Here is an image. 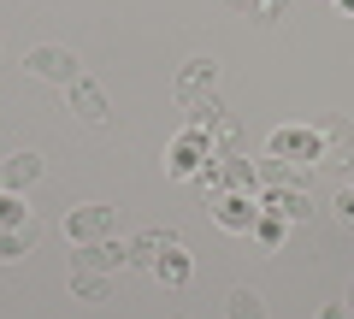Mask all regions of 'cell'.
I'll use <instances>...</instances> for the list:
<instances>
[{"label":"cell","mask_w":354,"mask_h":319,"mask_svg":"<svg viewBox=\"0 0 354 319\" xmlns=\"http://www.w3.org/2000/svg\"><path fill=\"white\" fill-rule=\"evenodd\" d=\"M213 160H218L213 136H207V130H195V125H183L171 142H165V178H177V183H195Z\"/></svg>","instance_id":"6da1fadb"},{"label":"cell","mask_w":354,"mask_h":319,"mask_svg":"<svg viewBox=\"0 0 354 319\" xmlns=\"http://www.w3.org/2000/svg\"><path fill=\"white\" fill-rule=\"evenodd\" d=\"M266 154L272 160H290V166H325V136H319V125H272V136H266Z\"/></svg>","instance_id":"7a4b0ae2"},{"label":"cell","mask_w":354,"mask_h":319,"mask_svg":"<svg viewBox=\"0 0 354 319\" xmlns=\"http://www.w3.org/2000/svg\"><path fill=\"white\" fill-rule=\"evenodd\" d=\"M207 207H213V225L230 230V237H254V225H260V195L218 190V195H207Z\"/></svg>","instance_id":"3957f363"},{"label":"cell","mask_w":354,"mask_h":319,"mask_svg":"<svg viewBox=\"0 0 354 319\" xmlns=\"http://www.w3.org/2000/svg\"><path fill=\"white\" fill-rule=\"evenodd\" d=\"M65 243L71 248H88V243H101V237H113V207L106 201H77L65 207Z\"/></svg>","instance_id":"277c9868"},{"label":"cell","mask_w":354,"mask_h":319,"mask_svg":"<svg viewBox=\"0 0 354 319\" xmlns=\"http://www.w3.org/2000/svg\"><path fill=\"white\" fill-rule=\"evenodd\" d=\"M24 71L30 77H41V83H53V89H71L77 77V60H71V48H53V42H36V48H24Z\"/></svg>","instance_id":"5b68a950"},{"label":"cell","mask_w":354,"mask_h":319,"mask_svg":"<svg viewBox=\"0 0 354 319\" xmlns=\"http://www.w3.org/2000/svg\"><path fill=\"white\" fill-rule=\"evenodd\" d=\"M65 107H71V118L77 125H88V130H106L113 125V113H106V95L88 83V77H77L71 89H65Z\"/></svg>","instance_id":"8992f818"},{"label":"cell","mask_w":354,"mask_h":319,"mask_svg":"<svg viewBox=\"0 0 354 319\" xmlns=\"http://www.w3.org/2000/svg\"><path fill=\"white\" fill-rule=\"evenodd\" d=\"M71 266H88V272H124L130 266V243H118V237H101V243H88V248H77L71 255Z\"/></svg>","instance_id":"52a82bcc"},{"label":"cell","mask_w":354,"mask_h":319,"mask_svg":"<svg viewBox=\"0 0 354 319\" xmlns=\"http://www.w3.org/2000/svg\"><path fill=\"white\" fill-rule=\"evenodd\" d=\"M260 207L278 213L283 225H307V219H313V195L307 190H260Z\"/></svg>","instance_id":"ba28073f"},{"label":"cell","mask_w":354,"mask_h":319,"mask_svg":"<svg viewBox=\"0 0 354 319\" xmlns=\"http://www.w3.org/2000/svg\"><path fill=\"white\" fill-rule=\"evenodd\" d=\"M36 178H41V154L36 148H18V154L0 160V190H18V195H24Z\"/></svg>","instance_id":"9c48e42d"},{"label":"cell","mask_w":354,"mask_h":319,"mask_svg":"<svg viewBox=\"0 0 354 319\" xmlns=\"http://www.w3.org/2000/svg\"><path fill=\"white\" fill-rule=\"evenodd\" d=\"M213 83H218V65H213V60H189L183 71H177V107L213 95Z\"/></svg>","instance_id":"30bf717a"},{"label":"cell","mask_w":354,"mask_h":319,"mask_svg":"<svg viewBox=\"0 0 354 319\" xmlns=\"http://www.w3.org/2000/svg\"><path fill=\"white\" fill-rule=\"evenodd\" d=\"M254 172H260V190H307L313 183V172L307 166H290V160H254Z\"/></svg>","instance_id":"8fae6325"},{"label":"cell","mask_w":354,"mask_h":319,"mask_svg":"<svg viewBox=\"0 0 354 319\" xmlns=\"http://www.w3.org/2000/svg\"><path fill=\"white\" fill-rule=\"evenodd\" d=\"M213 178H218V190H242V195H260V172H254V160H242V154H218Z\"/></svg>","instance_id":"7c38bea8"},{"label":"cell","mask_w":354,"mask_h":319,"mask_svg":"<svg viewBox=\"0 0 354 319\" xmlns=\"http://www.w3.org/2000/svg\"><path fill=\"white\" fill-rule=\"evenodd\" d=\"M319 136H325V160L330 166H354V125L348 118H319Z\"/></svg>","instance_id":"4fadbf2b"},{"label":"cell","mask_w":354,"mask_h":319,"mask_svg":"<svg viewBox=\"0 0 354 319\" xmlns=\"http://www.w3.org/2000/svg\"><path fill=\"white\" fill-rule=\"evenodd\" d=\"M153 278H160L165 290H183V284L195 278V260L183 255V243H171V248H165L160 260H153Z\"/></svg>","instance_id":"5bb4252c"},{"label":"cell","mask_w":354,"mask_h":319,"mask_svg":"<svg viewBox=\"0 0 354 319\" xmlns=\"http://www.w3.org/2000/svg\"><path fill=\"white\" fill-rule=\"evenodd\" d=\"M171 243H177V230H142V237H130V266H148L153 272V260H160Z\"/></svg>","instance_id":"9a60e30c"},{"label":"cell","mask_w":354,"mask_h":319,"mask_svg":"<svg viewBox=\"0 0 354 319\" xmlns=\"http://www.w3.org/2000/svg\"><path fill=\"white\" fill-rule=\"evenodd\" d=\"M106 290H113V278H106V272L71 266V295H77V302H106Z\"/></svg>","instance_id":"2e32d148"},{"label":"cell","mask_w":354,"mask_h":319,"mask_svg":"<svg viewBox=\"0 0 354 319\" xmlns=\"http://www.w3.org/2000/svg\"><path fill=\"white\" fill-rule=\"evenodd\" d=\"M30 248H36V225H24V230H0V260H6V266H18Z\"/></svg>","instance_id":"e0dca14e"},{"label":"cell","mask_w":354,"mask_h":319,"mask_svg":"<svg viewBox=\"0 0 354 319\" xmlns=\"http://www.w3.org/2000/svg\"><path fill=\"white\" fill-rule=\"evenodd\" d=\"M290 230H295V225H283L278 213H266V207H260V225H254V243H260L266 255H272V248H283V237H290Z\"/></svg>","instance_id":"ac0fdd59"},{"label":"cell","mask_w":354,"mask_h":319,"mask_svg":"<svg viewBox=\"0 0 354 319\" xmlns=\"http://www.w3.org/2000/svg\"><path fill=\"white\" fill-rule=\"evenodd\" d=\"M30 225V201L18 190H0V230H24Z\"/></svg>","instance_id":"d6986e66"},{"label":"cell","mask_w":354,"mask_h":319,"mask_svg":"<svg viewBox=\"0 0 354 319\" xmlns=\"http://www.w3.org/2000/svg\"><path fill=\"white\" fill-rule=\"evenodd\" d=\"M225 319H266V302L254 290H230L225 295Z\"/></svg>","instance_id":"ffe728a7"},{"label":"cell","mask_w":354,"mask_h":319,"mask_svg":"<svg viewBox=\"0 0 354 319\" xmlns=\"http://www.w3.org/2000/svg\"><path fill=\"white\" fill-rule=\"evenodd\" d=\"M283 6H290V0H248L242 12H248L254 24H272V18H283Z\"/></svg>","instance_id":"44dd1931"},{"label":"cell","mask_w":354,"mask_h":319,"mask_svg":"<svg viewBox=\"0 0 354 319\" xmlns=\"http://www.w3.org/2000/svg\"><path fill=\"white\" fill-rule=\"evenodd\" d=\"M337 219H348V225H354V183H342V190H337Z\"/></svg>","instance_id":"7402d4cb"},{"label":"cell","mask_w":354,"mask_h":319,"mask_svg":"<svg viewBox=\"0 0 354 319\" xmlns=\"http://www.w3.org/2000/svg\"><path fill=\"white\" fill-rule=\"evenodd\" d=\"M319 319H354V307H348V302H330V307H325Z\"/></svg>","instance_id":"603a6c76"},{"label":"cell","mask_w":354,"mask_h":319,"mask_svg":"<svg viewBox=\"0 0 354 319\" xmlns=\"http://www.w3.org/2000/svg\"><path fill=\"white\" fill-rule=\"evenodd\" d=\"M337 12H348V18H354V0H337Z\"/></svg>","instance_id":"cb8c5ba5"},{"label":"cell","mask_w":354,"mask_h":319,"mask_svg":"<svg viewBox=\"0 0 354 319\" xmlns=\"http://www.w3.org/2000/svg\"><path fill=\"white\" fill-rule=\"evenodd\" d=\"M230 6H248V0H230Z\"/></svg>","instance_id":"d4e9b609"},{"label":"cell","mask_w":354,"mask_h":319,"mask_svg":"<svg viewBox=\"0 0 354 319\" xmlns=\"http://www.w3.org/2000/svg\"><path fill=\"white\" fill-rule=\"evenodd\" d=\"M348 302H354V295H348Z\"/></svg>","instance_id":"484cf974"},{"label":"cell","mask_w":354,"mask_h":319,"mask_svg":"<svg viewBox=\"0 0 354 319\" xmlns=\"http://www.w3.org/2000/svg\"><path fill=\"white\" fill-rule=\"evenodd\" d=\"M348 307H354V302H348Z\"/></svg>","instance_id":"4316f807"}]
</instances>
